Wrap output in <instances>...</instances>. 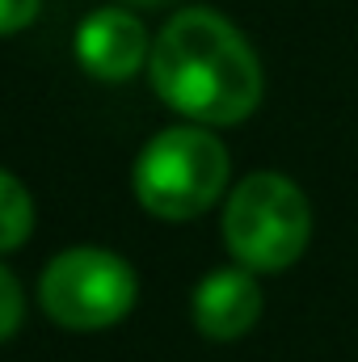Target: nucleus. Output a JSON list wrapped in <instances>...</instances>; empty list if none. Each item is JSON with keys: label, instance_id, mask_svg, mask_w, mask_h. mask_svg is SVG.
<instances>
[{"label": "nucleus", "instance_id": "obj_1", "mask_svg": "<svg viewBox=\"0 0 358 362\" xmlns=\"http://www.w3.org/2000/svg\"><path fill=\"white\" fill-rule=\"evenodd\" d=\"M152 89L178 114L232 127L262 101V64L245 34L215 8L178 13L152 47Z\"/></svg>", "mask_w": 358, "mask_h": 362}, {"label": "nucleus", "instance_id": "obj_2", "mask_svg": "<svg viewBox=\"0 0 358 362\" xmlns=\"http://www.w3.org/2000/svg\"><path fill=\"white\" fill-rule=\"evenodd\" d=\"M228 253L253 274H278L299 262L312 240V206L282 173L245 177L224 206Z\"/></svg>", "mask_w": 358, "mask_h": 362}, {"label": "nucleus", "instance_id": "obj_3", "mask_svg": "<svg viewBox=\"0 0 358 362\" xmlns=\"http://www.w3.org/2000/svg\"><path fill=\"white\" fill-rule=\"evenodd\" d=\"M228 185V148L202 127L161 131L135 160V194L161 219L202 215Z\"/></svg>", "mask_w": 358, "mask_h": 362}, {"label": "nucleus", "instance_id": "obj_4", "mask_svg": "<svg viewBox=\"0 0 358 362\" xmlns=\"http://www.w3.org/2000/svg\"><path fill=\"white\" fill-rule=\"evenodd\" d=\"M38 299L47 316L64 329H110L135 303V274L122 257L105 249H68L47 266Z\"/></svg>", "mask_w": 358, "mask_h": 362}, {"label": "nucleus", "instance_id": "obj_5", "mask_svg": "<svg viewBox=\"0 0 358 362\" xmlns=\"http://www.w3.org/2000/svg\"><path fill=\"white\" fill-rule=\"evenodd\" d=\"M148 30L135 13L97 8L76 30V59L97 81H127L148 59Z\"/></svg>", "mask_w": 358, "mask_h": 362}, {"label": "nucleus", "instance_id": "obj_6", "mask_svg": "<svg viewBox=\"0 0 358 362\" xmlns=\"http://www.w3.org/2000/svg\"><path fill=\"white\" fill-rule=\"evenodd\" d=\"M262 316V286L253 270H215L194 291V325L211 341H236L245 337Z\"/></svg>", "mask_w": 358, "mask_h": 362}, {"label": "nucleus", "instance_id": "obj_7", "mask_svg": "<svg viewBox=\"0 0 358 362\" xmlns=\"http://www.w3.org/2000/svg\"><path fill=\"white\" fill-rule=\"evenodd\" d=\"M30 228H34V206L25 185L0 169V253L17 249L30 236Z\"/></svg>", "mask_w": 358, "mask_h": 362}, {"label": "nucleus", "instance_id": "obj_8", "mask_svg": "<svg viewBox=\"0 0 358 362\" xmlns=\"http://www.w3.org/2000/svg\"><path fill=\"white\" fill-rule=\"evenodd\" d=\"M21 325V286L17 278L0 266V341H8Z\"/></svg>", "mask_w": 358, "mask_h": 362}, {"label": "nucleus", "instance_id": "obj_9", "mask_svg": "<svg viewBox=\"0 0 358 362\" xmlns=\"http://www.w3.org/2000/svg\"><path fill=\"white\" fill-rule=\"evenodd\" d=\"M38 17V0H0V34H17Z\"/></svg>", "mask_w": 358, "mask_h": 362}]
</instances>
